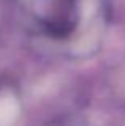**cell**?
Wrapping results in <instances>:
<instances>
[{
  "label": "cell",
  "mask_w": 125,
  "mask_h": 126,
  "mask_svg": "<svg viewBox=\"0 0 125 126\" xmlns=\"http://www.w3.org/2000/svg\"><path fill=\"white\" fill-rule=\"evenodd\" d=\"M11 97H13V94H11L10 86L3 80H0V110L10 107V102H11L10 99ZM5 121H6V115L0 113V126H5Z\"/></svg>",
  "instance_id": "7a4b0ae2"
},
{
  "label": "cell",
  "mask_w": 125,
  "mask_h": 126,
  "mask_svg": "<svg viewBox=\"0 0 125 126\" xmlns=\"http://www.w3.org/2000/svg\"><path fill=\"white\" fill-rule=\"evenodd\" d=\"M39 19L45 31L56 38H66L77 26V0H35Z\"/></svg>",
  "instance_id": "6da1fadb"
}]
</instances>
